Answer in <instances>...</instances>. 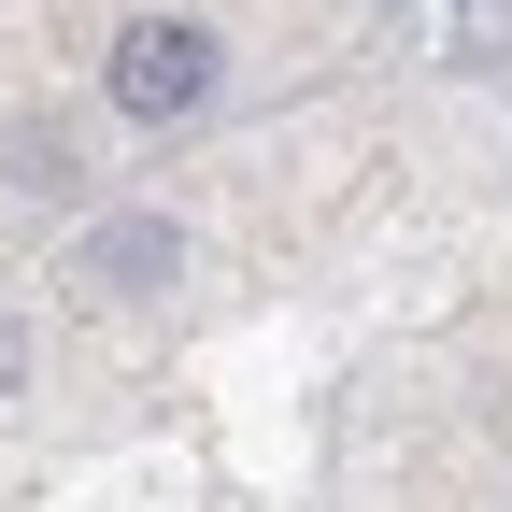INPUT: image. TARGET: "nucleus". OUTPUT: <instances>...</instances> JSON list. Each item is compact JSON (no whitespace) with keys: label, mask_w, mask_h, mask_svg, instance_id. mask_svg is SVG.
Wrapping results in <instances>:
<instances>
[{"label":"nucleus","mask_w":512,"mask_h":512,"mask_svg":"<svg viewBox=\"0 0 512 512\" xmlns=\"http://www.w3.org/2000/svg\"><path fill=\"white\" fill-rule=\"evenodd\" d=\"M15 370H29V342H15V313H0V399H15Z\"/></svg>","instance_id":"3"},{"label":"nucleus","mask_w":512,"mask_h":512,"mask_svg":"<svg viewBox=\"0 0 512 512\" xmlns=\"http://www.w3.org/2000/svg\"><path fill=\"white\" fill-rule=\"evenodd\" d=\"M157 271H171V228H157V214H114V228L86 242V285H157Z\"/></svg>","instance_id":"2"},{"label":"nucleus","mask_w":512,"mask_h":512,"mask_svg":"<svg viewBox=\"0 0 512 512\" xmlns=\"http://www.w3.org/2000/svg\"><path fill=\"white\" fill-rule=\"evenodd\" d=\"M200 100H214V29H185V15H128L114 29V114L171 128V114H200Z\"/></svg>","instance_id":"1"}]
</instances>
